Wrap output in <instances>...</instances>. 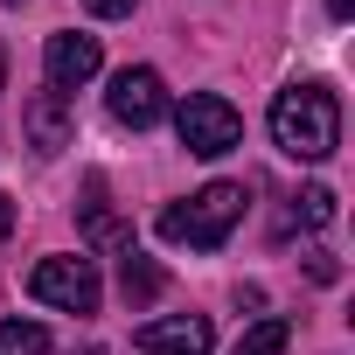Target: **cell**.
<instances>
[{"mask_svg": "<svg viewBox=\"0 0 355 355\" xmlns=\"http://www.w3.org/2000/svg\"><path fill=\"white\" fill-rule=\"evenodd\" d=\"M272 139L293 160H327L341 146V105L327 84H286L272 98Z\"/></svg>", "mask_w": 355, "mask_h": 355, "instance_id": "6da1fadb", "label": "cell"}, {"mask_svg": "<svg viewBox=\"0 0 355 355\" xmlns=\"http://www.w3.org/2000/svg\"><path fill=\"white\" fill-rule=\"evenodd\" d=\"M237 216H244V189H237V182H209L202 196L160 209V237H167V244H189V251H216V244L237 230Z\"/></svg>", "mask_w": 355, "mask_h": 355, "instance_id": "7a4b0ae2", "label": "cell"}, {"mask_svg": "<svg viewBox=\"0 0 355 355\" xmlns=\"http://www.w3.org/2000/svg\"><path fill=\"white\" fill-rule=\"evenodd\" d=\"M174 125H182V146H189V153H202V160H216V153H230V146L244 139V119H237V105H230V98H216V91H196V98H182Z\"/></svg>", "mask_w": 355, "mask_h": 355, "instance_id": "3957f363", "label": "cell"}, {"mask_svg": "<svg viewBox=\"0 0 355 355\" xmlns=\"http://www.w3.org/2000/svg\"><path fill=\"white\" fill-rule=\"evenodd\" d=\"M28 293L42 306H63V313H91L98 306V265L91 258H42L28 272Z\"/></svg>", "mask_w": 355, "mask_h": 355, "instance_id": "277c9868", "label": "cell"}, {"mask_svg": "<svg viewBox=\"0 0 355 355\" xmlns=\"http://www.w3.org/2000/svg\"><path fill=\"white\" fill-rule=\"evenodd\" d=\"M160 112H167L160 70H119V77H112V119H119V125L146 132V125H160Z\"/></svg>", "mask_w": 355, "mask_h": 355, "instance_id": "5b68a950", "label": "cell"}, {"mask_svg": "<svg viewBox=\"0 0 355 355\" xmlns=\"http://www.w3.org/2000/svg\"><path fill=\"white\" fill-rule=\"evenodd\" d=\"M98 63H105L98 35H49V49H42V70H49V91H56V98L77 91V84H91Z\"/></svg>", "mask_w": 355, "mask_h": 355, "instance_id": "8992f818", "label": "cell"}, {"mask_svg": "<svg viewBox=\"0 0 355 355\" xmlns=\"http://www.w3.org/2000/svg\"><path fill=\"white\" fill-rule=\"evenodd\" d=\"M209 320L202 313H167V320H146L139 327V355H209Z\"/></svg>", "mask_w": 355, "mask_h": 355, "instance_id": "52a82bcc", "label": "cell"}, {"mask_svg": "<svg viewBox=\"0 0 355 355\" xmlns=\"http://www.w3.org/2000/svg\"><path fill=\"white\" fill-rule=\"evenodd\" d=\"M28 139H35V153H63L70 146V119H63V98L56 91H42L28 105Z\"/></svg>", "mask_w": 355, "mask_h": 355, "instance_id": "ba28073f", "label": "cell"}, {"mask_svg": "<svg viewBox=\"0 0 355 355\" xmlns=\"http://www.w3.org/2000/svg\"><path fill=\"white\" fill-rule=\"evenodd\" d=\"M160 286H167V279H160V265H153V258H139V251H125V306H132V313H139V306H153V300H160Z\"/></svg>", "mask_w": 355, "mask_h": 355, "instance_id": "9c48e42d", "label": "cell"}, {"mask_svg": "<svg viewBox=\"0 0 355 355\" xmlns=\"http://www.w3.org/2000/svg\"><path fill=\"white\" fill-rule=\"evenodd\" d=\"M334 216V189H306V196H293V209L279 216V230H320Z\"/></svg>", "mask_w": 355, "mask_h": 355, "instance_id": "30bf717a", "label": "cell"}, {"mask_svg": "<svg viewBox=\"0 0 355 355\" xmlns=\"http://www.w3.org/2000/svg\"><path fill=\"white\" fill-rule=\"evenodd\" d=\"M286 341H293V327H286V320H258V327H244L237 355H286Z\"/></svg>", "mask_w": 355, "mask_h": 355, "instance_id": "8fae6325", "label": "cell"}, {"mask_svg": "<svg viewBox=\"0 0 355 355\" xmlns=\"http://www.w3.org/2000/svg\"><path fill=\"white\" fill-rule=\"evenodd\" d=\"M0 355H49V334L35 320H8L0 327Z\"/></svg>", "mask_w": 355, "mask_h": 355, "instance_id": "7c38bea8", "label": "cell"}, {"mask_svg": "<svg viewBox=\"0 0 355 355\" xmlns=\"http://www.w3.org/2000/svg\"><path fill=\"white\" fill-rule=\"evenodd\" d=\"M306 272H313V279H320V286H334V279H341V265H334V258H327V251H313V258H306Z\"/></svg>", "mask_w": 355, "mask_h": 355, "instance_id": "4fadbf2b", "label": "cell"}, {"mask_svg": "<svg viewBox=\"0 0 355 355\" xmlns=\"http://www.w3.org/2000/svg\"><path fill=\"white\" fill-rule=\"evenodd\" d=\"M84 8H91V15H105V21H119V15H132V8H139V0H84Z\"/></svg>", "mask_w": 355, "mask_h": 355, "instance_id": "5bb4252c", "label": "cell"}, {"mask_svg": "<svg viewBox=\"0 0 355 355\" xmlns=\"http://www.w3.org/2000/svg\"><path fill=\"white\" fill-rule=\"evenodd\" d=\"M8 237H15V202L0 196V244H8Z\"/></svg>", "mask_w": 355, "mask_h": 355, "instance_id": "9a60e30c", "label": "cell"}, {"mask_svg": "<svg viewBox=\"0 0 355 355\" xmlns=\"http://www.w3.org/2000/svg\"><path fill=\"white\" fill-rule=\"evenodd\" d=\"M327 15H334V21H348V15H355V0H327Z\"/></svg>", "mask_w": 355, "mask_h": 355, "instance_id": "2e32d148", "label": "cell"}, {"mask_svg": "<svg viewBox=\"0 0 355 355\" xmlns=\"http://www.w3.org/2000/svg\"><path fill=\"white\" fill-rule=\"evenodd\" d=\"M0 84H8V49H0Z\"/></svg>", "mask_w": 355, "mask_h": 355, "instance_id": "e0dca14e", "label": "cell"}]
</instances>
